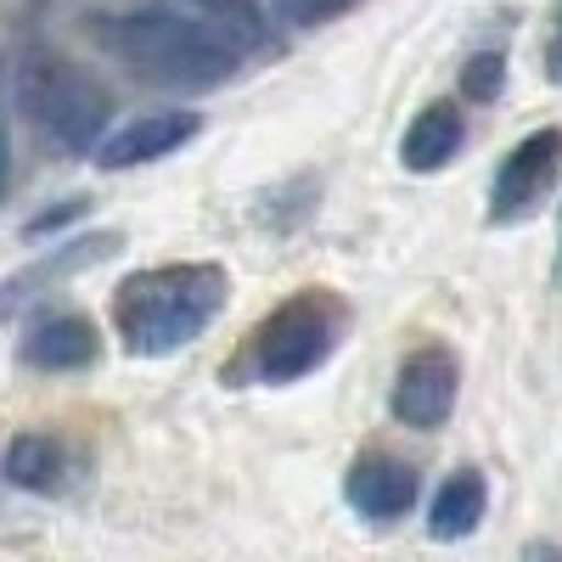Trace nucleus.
I'll list each match as a JSON object with an SVG mask.
<instances>
[{
  "mask_svg": "<svg viewBox=\"0 0 562 562\" xmlns=\"http://www.w3.org/2000/svg\"><path fill=\"white\" fill-rule=\"evenodd\" d=\"M546 74L562 85V12H557V34H551V52H546Z\"/></svg>",
  "mask_w": 562,
  "mask_h": 562,
  "instance_id": "a211bd4d",
  "label": "nucleus"
},
{
  "mask_svg": "<svg viewBox=\"0 0 562 562\" xmlns=\"http://www.w3.org/2000/svg\"><path fill=\"white\" fill-rule=\"evenodd\" d=\"M344 501L371 524H394L416 506V473L394 456H360L344 479Z\"/></svg>",
  "mask_w": 562,
  "mask_h": 562,
  "instance_id": "0eeeda50",
  "label": "nucleus"
},
{
  "mask_svg": "<svg viewBox=\"0 0 562 562\" xmlns=\"http://www.w3.org/2000/svg\"><path fill=\"white\" fill-rule=\"evenodd\" d=\"M23 102L40 119V130H52V140H63L68 153H90L97 135H102V124H108V97L85 74L57 63V57H45V63L29 68Z\"/></svg>",
  "mask_w": 562,
  "mask_h": 562,
  "instance_id": "20e7f679",
  "label": "nucleus"
},
{
  "mask_svg": "<svg viewBox=\"0 0 562 562\" xmlns=\"http://www.w3.org/2000/svg\"><path fill=\"white\" fill-rule=\"evenodd\" d=\"M7 169H12V135H7V63H0V192H7Z\"/></svg>",
  "mask_w": 562,
  "mask_h": 562,
  "instance_id": "f3484780",
  "label": "nucleus"
},
{
  "mask_svg": "<svg viewBox=\"0 0 562 562\" xmlns=\"http://www.w3.org/2000/svg\"><path fill=\"white\" fill-rule=\"evenodd\" d=\"M113 248H119V237H113V231H97V237H79V243H63V248H52V259L29 265L23 276H12L7 288H0V315H12V310H18V304H29L34 293L57 288L63 276H74V270H85V265L108 259Z\"/></svg>",
  "mask_w": 562,
  "mask_h": 562,
  "instance_id": "9d476101",
  "label": "nucleus"
},
{
  "mask_svg": "<svg viewBox=\"0 0 562 562\" xmlns=\"http://www.w3.org/2000/svg\"><path fill=\"white\" fill-rule=\"evenodd\" d=\"M68 473V456L57 439H45V434H18L12 450H7V479L18 490H57Z\"/></svg>",
  "mask_w": 562,
  "mask_h": 562,
  "instance_id": "ddd939ff",
  "label": "nucleus"
},
{
  "mask_svg": "<svg viewBox=\"0 0 562 562\" xmlns=\"http://www.w3.org/2000/svg\"><path fill=\"white\" fill-rule=\"evenodd\" d=\"M203 130V119L198 113H140V119H130L119 135H108L102 147H97V164L102 169H135V164H153V158H164V153H175V147H186Z\"/></svg>",
  "mask_w": 562,
  "mask_h": 562,
  "instance_id": "6e6552de",
  "label": "nucleus"
},
{
  "mask_svg": "<svg viewBox=\"0 0 562 562\" xmlns=\"http://www.w3.org/2000/svg\"><path fill=\"white\" fill-rule=\"evenodd\" d=\"M501 85H506V63L490 57V52L461 68V90H467L473 102H495V97H501Z\"/></svg>",
  "mask_w": 562,
  "mask_h": 562,
  "instance_id": "2eb2a0df",
  "label": "nucleus"
},
{
  "mask_svg": "<svg viewBox=\"0 0 562 562\" xmlns=\"http://www.w3.org/2000/svg\"><path fill=\"white\" fill-rule=\"evenodd\" d=\"M23 360L34 371H79L97 360V321L90 315H45L23 338Z\"/></svg>",
  "mask_w": 562,
  "mask_h": 562,
  "instance_id": "1a4fd4ad",
  "label": "nucleus"
},
{
  "mask_svg": "<svg viewBox=\"0 0 562 562\" xmlns=\"http://www.w3.org/2000/svg\"><path fill=\"white\" fill-rule=\"evenodd\" d=\"M344 7H349V0H281V18L299 23V29H310V23L333 18V12H344Z\"/></svg>",
  "mask_w": 562,
  "mask_h": 562,
  "instance_id": "dca6fc26",
  "label": "nucleus"
},
{
  "mask_svg": "<svg viewBox=\"0 0 562 562\" xmlns=\"http://www.w3.org/2000/svg\"><path fill=\"white\" fill-rule=\"evenodd\" d=\"M389 405H394V416L405 422V428L434 434L439 422L450 416V405H456V355L450 349H416L400 366Z\"/></svg>",
  "mask_w": 562,
  "mask_h": 562,
  "instance_id": "423d86ee",
  "label": "nucleus"
},
{
  "mask_svg": "<svg viewBox=\"0 0 562 562\" xmlns=\"http://www.w3.org/2000/svg\"><path fill=\"white\" fill-rule=\"evenodd\" d=\"M344 304L333 293H299L281 304L259 333H254V371L265 383H299L338 349L344 338Z\"/></svg>",
  "mask_w": 562,
  "mask_h": 562,
  "instance_id": "7ed1b4c3",
  "label": "nucleus"
},
{
  "mask_svg": "<svg viewBox=\"0 0 562 562\" xmlns=\"http://www.w3.org/2000/svg\"><path fill=\"white\" fill-rule=\"evenodd\" d=\"M557 175H562V130H535V135H524L518 147L501 158L495 192H490V220H495V225H512V220L535 214V209L551 198Z\"/></svg>",
  "mask_w": 562,
  "mask_h": 562,
  "instance_id": "39448f33",
  "label": "nucleus"
},
{
  "mask_svg": "<svg viewBox=\"0 0 562 562\" xmlns=\"http://www.w3.org/2000/svg\"><path fill=\"white\" fill-rule=\"evenodd\" d=\"M102 45L124 68H135L140 79H153L164 90H214L237 74V45L225 40V29L186 23L169 12L113 18L102 23Z\"/></svg>",
  "mask_w": 562,
  "mask_h": 562,
  "instance_id": "f03ea898",
  "label": "nucleus"
},
{
  "mask_svg": "<svg viewBox=\"0 0 562 562\" xmlns=\"http://www.w3.org/2000/svg\"><path fill=\"white\" fill-rule=\"evenodd\" d=\"M198 7H203L220 29H231L237 40H259V34H265V12H259V0H198Z\"/></svg>",
  "mask_w": 562,
  "mask_h": 562,
  "instance_id": "4468645a",
  "label": "nucleus"
},
{
  "mask_svg": "<svg viewBox=\"0 0 562 562\" xmlns=\"http://www.w3.org/2000/svg\"><path fill=\"white\" fill-rule=\"evenodd\" d=\"M461 140H467L461 113H456L450 102H434V108H422V113L411 119V130H405V140H400V158H405V169H416V175H434V169H445V164L461 153Z\"/></svg>",
  "mask_w": 562,
  "mask_h": 562,
  "instance_id": "9b49d317",
  "label": "nucleus"
},
{
  "mask_svg": "<svg viewBox=\"0 0 562 562\" xmlns=\"http://www.w3.org/2000/svg\"><path fill=\"white\" fill-rule=\"evenodd\" d=\"M225 304V270L220 265H158L140 270L119 288V338L130 355L158 360L209 333V321Z\"/></svg>",
  "mask_w": 562,
  "mask_h": 562,
  "instance_id": "f257e3e1",
  "label": "nucleus"
},
{
  "mask_svg": "<svg viewBox=\"0 0 562 562\" xmlns=\"http://www.w3.org/2000/svg\"><path fill=\"white\" fill-rule=\"evenodd\" d=\"M484 506H490V490H484L479 473H450L445 490L434 495L428 535H434V540H467V535L484 524Z\"/></svg>",
  "mask_w": 562,
  "mask_h": 562,
  "instance_id": "f8f14e48",
  "label": "nucleus"
}]
</instances>
